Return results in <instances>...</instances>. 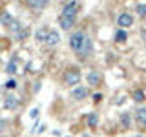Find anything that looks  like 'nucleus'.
Here are the masks:
<instances>
[{"instance_id":"obj_1","label":"nucleus","mask_w":146,"mask_h":137,"mask_svg":"<svg viewBox=\"0 0 146 137\" xmlns=\"http://www.w3.org/2000/svg\"><path fill=\"white\" fill-rule=\"evenodd\" d=\"M86 37L82 31H75L71 37H70V46H71V49L75 53H80V49H82V46H84V42H86Z\"/></svg>"},{"instance_id":"obj_2","label":"nucleus","mask_w":146,"mask_h":137,"mask_svg":"<svg viewBox=\"0 0 146 137\" xmlns=\"http://www.w3.org/2000/svg\"><path fill=\"white\" fill-rule=\"evenodd\" d=\"M80 9V4L77 2V0H70V2L66 4V6L62 7V17H77V13H79Z\"/></svg>"},{"instance_id":"obj_3","label":"nucleus","mask_w":146,"mask_h":137,"mask_svg":"<svg viewBox=\"0 0 146 137\" xmlns=\"http://www.w3.org/2000/svg\"><path fill=\"white\" fill-rule=\"evenodd\" d=\"M0 20H2V24H4V26H7L11 31H17V33H18V31L22 29V27H20V24H18V22L15 20V18H13L11 15H9V13H2V15H0Z\"/></svg>"},{"instance_id":"obj_4","label":"nucleus","mask_w":146,"mask_h":137,"mask_svg":"<svg viewBox=\"0 0 146 137\" xmlns=\"http://www.w3.org/2000/svg\"><path fill=\"white\" fill-rule=\"evenodd\" d=\"M117 24H119L121 29H126V27L133 26V17H131L130 13H122V15H119V18H117Z\"/></svg>"},{"instance_id":"obj_5","label":"nucleus","mask_w":146,"mask_h":137,"mask_svg":"<svg viewBox=\"0 0 146 137\" xmlns=\"http://www.w3.org/2000/svg\"><path fill=\"white\" fill-rule=\"evenodd\" d=\"M79 82H80V73L77 70H68V73H66V84L68 86H75V84H79Z\"/></svg>"},{"instance_id":"obj_6","label":"nucleus","mask_w":146,"mask_h":137,"mask_svg":"<svg viewBox=\"0 0 146 137\" xmlns=\"http://www.w3.org/2000/svg\"><path fill=\"white\" fill-rule=\"evenodd\" d=\"M58 24H60L62 29H71L73 26H75V18L73 17H58Z\"/></svg>"},{"instance_id":"obj_7","label":"nucleus","mask_w":146,"mask_h":137,"mask_svg":"<svg viewBox=\"0 0 146 137\" xmlns=\"http://www.w3.org/2000/svg\"><path fill=\"white\" fill-rule=\"evenodd\" d=\"M18 106V99L15 97V95H7L6 99H4V108L7 110H15Z\"/></svg>"},{"instance_id":"obj_8","label":"nucleus","mask_w":146,"mask_h":137,"mask_svg":"<svg viewBox=\"0 0 146 137\" xmlns=\"http://www.w3.org/2000/svg\"><path fill=\"white\" fill-rule=\"evenodd\" d=\"M73 97H75L77 100L86 99V97H88V88H86V86H79V88H75V90H73Z\"/></svg>"},{"instance_id":"obj_9","label":"nucleus","mask_w":146,"mask_h":137,"mask_svg":"<svg viewBox=\"0 0 146 137\" xmlns=\"http://www.w3.org/2000/svg\"><path fill=\"white\" fill-rule=\"evenodd\" d=\"M58 40H60V37H58L57 31H49L48 39H46V44H48V46H55V44H58Z\"/></svg>"},{"instance_id":"obj_10","label":"nucleus","mask_w":146,"mask_h":137,"mask_svg":"<svg viewBox=\"0 0 146 137\" xmlns=\"http://www.w3.org/2000/svg\"><path fill=\"white\" fill-rule=\"evenodd\" d=\"M135 119H137L139 124L146 126V108H139V110H137V112H135Z\"/></svg>"},{"instance_id":"obj_11","label":"nucleus","mask_w":146,"mask_h":137,"mask_svg":"<svg viewBox=\"0 0 146 137\" xmlns=\"http://www.w3.org/2000/svg\"><path fill=\"white\" fill-rule=\"evenodd\" d=\"M88 84H90V86L100 84V75H99L97 71H90V73H88Z\"/></svg>"},{"instance_id":"obj_12","label":"nucleus","mask_w":146,"mask_h":137,"mask_svg":"<svg viewBox=\"0 0 146 137\" xmlns=\"http://www.w3.org/2000/svg\"><path fill=\"white\" fill-rule=\"evenodd\" d=\"M27 4H29L33 9H42L49 4V0H27Z\"/></svg>"},{"instance_id":"obj_13","label":"nucleus","mask_w":146,"mask_h":137,"mask_svg":"<svg viewBox=\"0 0 146 137\" xmlns=\"http://www.w3.org/2000/svg\"><path fill=\"white\" fill-rule=\"evenodd\" d=\"M48 33H49V29H48V27H42V29H38V31H36L35 39H36V40H40V42H46V39H48Z\"/></svg>"},{"instance_id":"obj_14","label":"nucleus","mask_w":146,"mask_h":137,"mask_svg":"<svg viewBox=\"0 0 146 137\" xmlns=\"http://www.w3.org/2000/svg\"><path fill=\"white\" fill-rule=\"evenodd\" d=\"M90 51H91V40L90 39H86V42H84V46H82V49H80V57H86V55H90Z\"/></svg>"},{"instance_id":"obj_15","label":"nucleus","mask_w":146,"mask_h":137,"mask_svg":"<svg viewBox=\"0 0 146 137\" xmlns=\"http://www.w3.org/2000/svg\"><path fill=\"white\" fill-rule=\"evenodd\" d=\"M97 122H99L97 113H90V115H88V126L90 128H95V126H97Z\"/></svg>"},{"instance_id":"obj_16","label":"nucleus","mask_w":146,"mask_h":137,"mask_svg":"<svg viewBox=\"0 0 146 137\" xmlns=\"http://www.w3.org/2000/svg\"><path fill=\"white\" fill-rule=\"evenodd\" d=\"M115 40H117V42H124V40H128L126 31H124V29H119L117 33H115Z\"/></svg>"},{"instance_id":"obj_17","label":"nucleus","mask_w":146,"mask_h":137,"mask_svg":"<svg viewBox=\"0 0 146 137\" xmlns=\"http://www.w3.org/2000/svg\"><path fill=\"white\" fill-rule=\"evenodd\" d=\"M6 71H7V73H11V75H13V73H17V61H15V59H13V61L7 64Z\"/></svg>"},{"instance_id":"obj_18","label":"nucleus","mask_w":146,"mask_h":137,"mask_svg":"<svg viewBox=\"0 0 146 137\" xmlns=\"http://www.w3.org/2000/svg\"><path fill=\"white\" fill-rule=\"evenodd\" d=\"M137 15H139V17L146 15V4H139V6H137Z\"/></svg>"},{"instance_id":"obj_19","label":"nucleus","mask_w":146,"mask_h":137,"mask_svg":"<svg viewBox=\"0 0 146 137\" xmlns=\"http://www.w3.org/2000/svg\"><path fill=\"white\" fill-rule=\"evenodd\" d=\"M121 122H122V126H130V115H128V113H122L121 115Z\"/></svg>"},{"instance_id":"obj_20","label":"nucleus","mask_w":146,"mask_h":137,"mask_svg":"<svg viewBox=\"0 0 146 137\" xmlns=\"http://www.w3.org/2000/svg\"><path fill=\"white\" fill-rule=\"evenodd\" d=\"M133 100L143 102V100H144V93H143V91H135V93H133Z\"/></svg>"},{"instance_id":"obj_21","label":"nucleus","mask_w":146,"mask_h":137,"mask_svg":"<svg viewBox=\"0 0 146 137\" xmlns=\"http://www.w3.org/2000/svg\"><path fill=\"white\" fill-rule=\"evenodd\" d=\"M6 88H7V90H15V88H17V80H15V79H9V80L6 82Z\"/></svg>"},{"instance_id":"obj_22","label":"nucleus","mask_w":146,"mask_h":137,"mask_svg":"<svg viewBox=\"0 0 146 137\" xmlns=\"http://www.w3.org/2000/svg\"><path fill=\"white\" fill-rule=\"evenodd\" d=\"M36 115H38V108H33V110H31V113H29V117H31V119H35Z\"/></svg>"},{"instance_id":"obj_23","label":"nucleus","mask_w":146,"mask_h":137,"mask_svg":"<svg viewBox=\"0 0 146 137\" xmlns=\"http://www.w3.org/2000/svg\"><path fill=\"white\" fill-rule=\"evenodd\" d=\"M93 99H95V100H100V99H102V95H100V93H95Z\"/></svg>"},{"instance_id":"obj_24","label":"nucleus","mask_w":146,"mask_h":137,"mask_svg":"<svg viewBox=\"0 0 146 137\" xmlns=\"http://www.w3.org/2000/svg\"><path fill=\"white\" fill-rule=\"evenodd\" d=\"M7 122H0V130H4V126H6Z\"/></svg>"},{"instance_id":"obj_25","label":"nucleus","mask_w":146,"mask_h":137,"mask_svg":"<svg viewBox=\"0 0 146 137\" xmlns=\"http://www.w3.org/2000/svg\"><path fill=\"white\" fill-rule=\"evenodd\" d=\"M141 33H143V37L146 39V29H143V31H141Z\"/></svg>"}]
</instances>
